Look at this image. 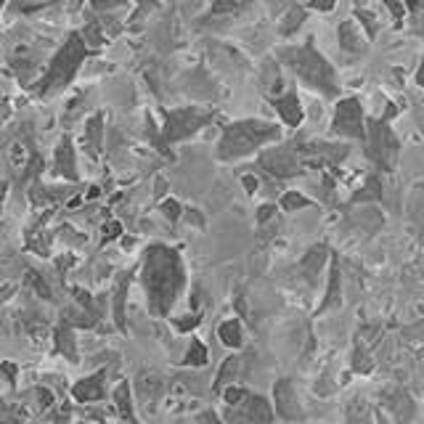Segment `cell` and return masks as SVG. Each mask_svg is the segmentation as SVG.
Segmentation results:
<instances>
[{"label":"cell","mask_w":424,"mask_h":424,"mask_svg":"<svg viewBox=\"0 0 424 424\" xmlns=\"http://www.w3.org/2000/svg\"><path fill=\"white\" fill-rule=\"evenodd\" d=\"M141 284L146 289L152 316L165 319L175 305L178 294L186 287V268L181 254L165 244H152L143 257Z\"/></svg>","instance_id":"cell-1"},{"label":"cell","mask_w":424,"mask_h":424,"mask_svg":"<svg viewBox=\"0 0 424 424\" xmlns=\"http://www.w3.org/2000/svg\"><path fill=\"white\" fill-rule=\"evenodd\" d=\"M281 130L273 125V122H263V119H239V122H231L221 136V143H218V157L225 159V162H234V159H241L247 154L257 152L260 146L271 143V141H279Z\"/></svg>","instance_id":"cell-2"},{"label":"cell","mask_w":424,"mask_h":424,"mask_svg":"<svg viewBox=\"0 0 424 424\" xmlns=\"http://www.w3.org/2000/svg\"><path fill=\"white\" fill-rule=\"evenodd\" d=\"M281 61H284L307 88L319 90L323 96H337V90H339L337 74H334L332 64L310 46V40H307L305 46L284 48V51H281Z\"/></svg>","instance_id":"cell-3"},{"label":"cell","mask_w":424,"mask_h":424,"mask_svg":"<svg viewBox=\"0 0 424 424\" xmlns=\"http://www.w3.org/2000/svg\"><path fill=\"white\" fill-rule=\"evenodd\" d=\"M88 43L83 40V34L72 32L67 37V43L59 48V53L53 56L51 67L48 72L43 74V80L37 83V93L40 96H51V93H59V90H64L69 83H72V77L77 74V69L83 64L85 59H88Z\"/></svg>","instance_id":"cell-4"},{"label":"cell","mask_w":424,"mask_h":424,"mask_svg":"<svg viewBox=\"0 0 424 424\" xmlns=\"http://www.w3.org/2000/svg\"><path fill=\"white\" fill-rule=\"evenodd\" d=\"M162 141L178 143L186 141L194 133H199L204 125L212 119V112L207 106H178V109H162Z\"/></svg>","instance_id":"cell-5"},{"label":"cell","mask_w":424,"mask_h":424,"mask_svg":"<svg viewBox=\"0 0 424 424\" xmlns=\"http://www.w3.org/2000/svg\"><path fill=\"white\" fill-rule=\"evenodd\" d=\"M366 154L374 165L385 172H392L398 165V141L392 136V130L387 128V122H369L366 130Z\"/></svg>","instance_id":"cell-6"},{"label":"cell","mask_w":424,"mask_h":424,"mask_svg":"<svg viewBox=\"0 0 424 424\" xmlns=\"http://www.w3.org/2000/svg\"><path fill=\"white\" fill-rule=\"evenodd\" d=\"M260 168L268 170L276 178H294L305 170V165H303V157L297 152V146H276V149L263 152Z\"/></svg>","instance_id":"cell-7"},{"label":"cell","mask_w":424,"mask_h":424,"mask_svg":"<svg viewBox=\"0 0 424 424\" xmlns=\"http://www.w3.org/2000/svg\"><path fill=\"white\" fill-rule=\"evenodd\" d=\"M334 133L345 138H363L366 136V122H363V112H361V101L358 99H342L334 109V122H332Z\"/></svg>","instance_id":"cell-8"},{"label":"cell","mask_w":424,"mask_h":424,"mask_svg":"<svg viewBox=\"0 0 424 424\" xmlns=\"http://www.w3.org/2000/svg\"><path fill=\"white\" fill-rule=\"evenodd\" d=\"M236 408L239 411H234L228 419H241V422H271L273 419L271 403L265 398H260V395L247 392V398L241 403H236Z\"/></svg>","instance_id":"cell-9"},{"label":"cell","mask_w":424,"mask_h":424,"mask_svg":"<svg viewBox=\"0 0 424 424\" xmlns=\"http://www.w3.org/2000/svg\"><path fill=\"white\" fill-rule=\"evenodd\" d=\"M273 403H276V414L281 419H300L303 416L300 403H297V392H294L289 379H279L276 382V387H273Z\"/></svg>","instance_id":"cell-10"},{"label":"cell","mask_w":424,"mask_h":424,"mask_svg":"<svg viewBox=\"0 0 424 424\" xmlns=\"http://www.w3.org/2000/svg\"><path fill=\"white\" fill-rule=\"evenodd\" d=\"M53 165L59 170V175H64L67 181H77V159H74V149H72V138L64 136L59 149L53 154Z\"/></svg>","instance_id":"cell-11"},{"label":"cell","mask_w":424,"mask_h":424,"mask_svg":"<svg viewBox=\"0 0 424 424\" xmlns=\"http://www.w3.org/2000/svg\"><path fill=\"white\" fill-rule=\"evenodd\" d=\"M103 376H106V374L99 372V374H93V376H88V379H83V382H77V385L72 387L74 401H77V403H96V401H101Z\"/></svg>","instance_id":"cell-12"},{"label":"cell","mask_w":424,"mask_h":424,"mask_svg":"<svg viewBox=\"0 0 424 424\" xmlns=\"http://www.w3.org/2000/svg\"><path fill=\"white\" fill-rule=\"evenodd\" d=\"M273 106H276V112L281 114V119L287 122L289 128H300V122H303V106H300V99H297V93H284V96H279V99H273Z\"/></svg>","instance_id":"cell-13"},{"label":"cell","mask_w":424,"mask_h":424,"mask_svg":"<svg viewBox=\"0 0 424 424\" xmlns=\"http://www.w3.org/2000/svg\"><path fill=\"white\" fill-rule=\"evenodd\" d=\"M162 390H165V379H162L159 374H154V372L138 374V395H141V401L154 403V401L162 395Z\"/></svg>","instance_id":"cell-14"},{"label":"cell","mask_w":424,"mask_h":424,"mask_svg":"<svg viewBox=\"0 0 424 424\" xmlns=\"http://www.w3.org/2000/svg\"><path fill=\"white\" fill-rule=\"evenodd\" d=\"M56 353L67 356L69 361H77V339H74L69 321H61L56 326Z\"/></svg>","instance_id":"cell-15"},{"label":"cell","mask_w":424,"mask_h":424,"mask_svg":"<svg viewBox=\"0 0 424 424\" xmlns=\"http://www.w3.org/2000/svg\"><path fill=\"white\" fill-rule=\"evenodd\" d=\"M101 141H103V114H93L85 125V146L93 157L101 154Z\"/></svg>","instance_id":"cell-16"},{"label":"cell","mask_w":424,"mask_h":424,"mask_svg":"<svg viewBox=\"0 0 424 424\" xmlns=\"http://www.w3.org/2000/svg\"><path fill=\"white\" fill-rule=\"evenodd\" d=\"M339 43H342V48L350 53H361L363 51V34L361 30L356 27V21H342L339 24Z\"/></svg>","instance_id":"cell-17"},{"label":"cell","mask_w":424,"mask_h":424,"mask_svg":"<svg viewBox=\"0 0 424 424\" xmlns=\"http://www.w3.org/2000/svg\"><path fill=\"white\" fill-rule=\"evenodd\" d=\"M114 406H117L119 419L136 422V414H133V403H130V385H128V382H119L117 387H114Z\"/></svg>","instance_id":"cell-18"},{"label":"cell","mask_w":424,"mask_h":424,"mask_svg":"<svg viewBox=\"0 0 424 424\" xmlns=\"http://www.w3.org/2000/svg\"><path fill=\"white\" fill-rule=\"evenodd\" d=\"M128 287H130V273H122L117 289H114V321L122 332H125V294H128Z\"/></svg>","instance_id":"cell-19"},{"label":"cell","mask_w":424,"mask_h":424,"mask_svg":"<svg viewBox=\"0 0 424 424\" xmlns=\"http://www.w3.org/2000/svg\"><path fill=\"white\" fill-rule=\"evenodd\" d=\"M218 337L225 347H241V323L236 319H225L218 326Z\"/></svg>","instance_id":"cell-20"},{"label":"cell","mask_w":424,"mask_h":424,"mask_svg":"<svg viewBox=\"0 0 424 424\" xmlns=\"http://www.w3.org/2000/svg\"><path fill=\"white\" fill-rule=\"evenodd\" d=\"M239 366H241V358H236V356L223 361L221 372L215 376V392H221L225 385H234V379H236V374H239Z\"/></svg>","instance_id":"cell-21"},{"label":"cell","mask_w":424,"mask_h":424,"mask_svg":"<svg viewBox=\"0 0 424 424\" xmlns=\"http://www.w3.org/2000/svg\"><path fill=\"white\" fill-rule=\"evenodd\" d=\"M284 88V80H281V72L279 67L273 64V61H265V67H263V90L273 96V93H279Z\"/></svg>","instance_id":"cell-22"},{"label":"cell","mask_w":424,"mask_h":424,"mask_svg":"<svg viewBox=\"0 0 424 424\" xmlns=\"http://www.w3.org/2000/svg\"><path fill=\"white\" fill-rule=\"evenodd\" d=\"M339 305V263L334 260L332 263V276H329V289H326V300H323V305L319 310H329V307Z\"/></svg>","instance_id":"cell-23"},{"label":"cell","mask_w":424,"mask_h":424,"mask_svg":"<svg viewBox=\"0 0 424 424\" xmlns=\"http://www.w3.org/2000/svg\"><path fill=\"white\" fill-rule=\"evenodd\" d=\"M326 252H329V250H326L323 244L313 247V250H310V252L303 257V263H300V265H303V271H305L307 276H316V273L321 271L323 260H326Z\"/></svg>","instance_id":"cell-24"},{"label":"cell","mask_w":424,"mask_h":424,"mask_svg":"<svg viewBox=\"0 0 424 424\" xmlns=\"http://www.w3.org/2000/svg\"><path fill=\"white\" fill-rule=\"evenodd\" d=\"M207 358H210L207 345H204L202 339H194L191 347H188L186 358H183V363H186V366H207Z\"/></svg>","instance_id":"cell-25"},{"label":"cell","mask_w":424,"mask_h":424,"mask_svg":"<svg viewBox=\"0 0 424 424\" xmlns=\"http://www.w3.org/2000/svg\"><path fill=\"white\" fill-rule=\"evenodd\" d=\"M310 199L307 196H303V194H297V191H287L284 196H281V207L287 210V212H294V210H305V207H310Z\"/></svg>","instance_id":"cell-26"},{"label":"cell","mask_w":424,"mask_h":424,"mask_svg":"<svg viewBox=\"0 0 424 424\" xmlns=\"http://www.w3.org/2000/svg\"><path fill=\"white\" fill-rule=\"evenodd\" d=\"M303 21H305V11L303 8H292L287 14V19H284V24H281V34H292Z\"/></svg>","instance_id":"cell-27"},{"label":"cell","mask_w":424,"mask_h":424,"mask_svg":"<svg viewBox=\"0 0 424 424\" xmlns=\"http://www.w3.org/2000/svg\"><path fill=\"white\" fill-rule=\"evenodd\" d=\"M221 395L228 406H236V403H241V401L247 398V390H244V387H234V385H225L221 390Z\"/></svg>","instance_id":"cell-28"},{"label":"cell","mask_w":424,"mask_h":424,"mask_svg":"<svg viewBox=\"0 0 424 424\" xmlns=\"http://www.w3.org/2000/svg\"><path fill=\"white\" fill-rule=\"evenodd\" d=\"M162 212H165V218H168V221H178V218H181V212H183V207H181V204L175 202V199H165V202H162Z\"/></svg>","instance_id":"cell-29"},{"label":"cell","mask_w":424,"mask_h":424,"mask_svg":"<svg viewBox=\"0 0 424 424\" xmlns=\"http://www.w3.org/2000/svg\"><path fill=\"white\" fill-rule=\"evenodd\" d=\"M361 199H379V183H376V178H369L363 194H356V196H353V202H361Z\"/></svg>","instance_id":"cell-30"},{"label":"cell","mask_w":424,"mask_h":424,"mask_svg":"<svg viewBox=\"0 0 424 424\" xmlns=\"http://www.w3.org/2000/svg\"><path fill=\"white\" fill-rule=\"evenodd\" d=\"M74 300L85 307V313L88 316H96V305H93V300H90V294L85 292V289H74Z\"/></svg>","instance_id":"cell-31"},{"label":"cell","mask_w":424,"mask_h":424,"mask_svg":"<svg viewBox=\"0 0 424 424\" xmlns=\"http://www.w3.org/2000/svg\"><path fill=\"white\" fill-rule=\"evenodd\" d=\"M83 40L88 43V46H101V43H103L101 30H99L96 24H90V27H88V30L83 32Z\"/></svg>","instance_id":"cell-32"},{"label":"cell","mask_w":424,"mask_h":424,"mask_svg":"<svg viewBox=\"0 0 424 424\" xmlns=\"http://www.w3.org/2000/svg\"><path fill=\"white\" fill-rule=\"evenodd\" d=\"M239 8V0H218L212 6V14H228V11H236Z\"/></svg>","instance_id":"cell-33"},{"label":"cell","mask_w":424,"mask_h":424,"mask_svg":"<svg viewBox=\"0 0 424 424\" xmlns=\"http://www.w3.org/2000/svg\"><path fill=\"white\" fill-rule=\"evenodd\" d=\"M172 323H175L178 332H188V329H194V326L199 323V319H196V316H186V319H175Z\"/></svg>","instance_id":"cell-34"},{"label":"cell","mask_w":424,"mask_h":424,"mask_svg":"<svg viewBox=\"0 0 424 424\" xmlns=\"http://www.w3.org/2000/svg\"><path fill=\"white\" fill-rule=\"evenodd\" d=\"M32 284H34V287H37V292H40V297L51 300V292H48V287H46V281H43V276H40V273H32Z\"/></svg>","instance_id":"cell-35"},{"label":"cell","mask_w":424,"mask_h":424,"mask_svg":"<svg viewBox=\"0 0 424 424\" xmlns=\"http://www.w3.org/2000/svg\"><path fill=\"white\" fill-rule=\"evenodd\" d=\"M337 6V0H310V8L316 11H332Z\"/></svg>","instance_id":"cell-36"},{"label":"cell","mask_w":424,"mask_h":424,"mask_svg":"<svg viewBox=\"0 0 424 424\" xmlns=\"http://www.w3.org/2000/svg\"><path fill=\"white\" fill-rule=\"evenodd\" d=\"M273 212H276V207H273V204H263V207H260V212H257V221L260 223L271 221Z\"/></svg>","instance_id":"cell-37"},{"label":"cell","mask_w":424,"mask_h":424,"mask_svg":"<svg viewBox=\"0 0 424 424\" xmlns=\"http://www.w3.org/2000/svg\"><path fill=\"white\" fill-rule=\"evenodd\" d=\"M11 152H8V159L14 162V165H21V157H24V152H21V146L19 143H14V146H8Z\"/></svg>","instance_id":"cell-38"},{"label":"cell","mask_w":424,"mask_h":424,"mask_svg":"<svg viewBox=\"0 0 424 424\" xmlns=\"http://www.w3.org/2000/svg\"><path fill=\"white\" fill-rule=\"evenodd\" d=\"M358 17L363 19V24H366V30H369V34L376 32V24H374V17H372V14H366V11H358Z\"/></svg>","instance_id":"cell-39"},{"label":"cell","mask_w":424,"mask_h":424,"mask_svg":"<svg viewBox=\"0 0 424 424\" xmlns=\"http://www.w3.org/2000/svg\"><path fill=\"white\" fill-rule=\"evenodd\" d=\"M37 398H40V408H48L53 403V395L48 390H43V387L37 390Z\"/></svg>","instance_id":"cell-40"},{"label":"cell","mask_w":424,"mask_h":424,"mask_svg":"<svg viewBox=\"0 0 424 424\" xmlns=\"http://www.w3.org/2000/svg\"><path fill=\"white\" fill-rule=\"evenodd\" d=\"M241 183L247 188V194H254V191H257V178H254V175H244Z\"/></svg>","instance_id":"cell-41"},{"label":"cell","mask_w":424,"mask_h":424,"mask_svg":"<svg viewBox=\"0 0 424 424\" xmlns=\"http://www.w3.org/2000/svg\"><path fill=\"white\" fill-rule=\"evenodd\" d=\"M0 374H6L8 379H17V366L14 363H0Z\"/></svg>","instance_id":"cell-42"},{"label":"cell","mask_w":424,"mask_h":424,"mask_svg":"<svg viewBox=\"0 0 424 424\" xmlns=\"http://www.w3.org/2000/svg\"><path fill=\"white\" fill-rule=\"evenodd\" d=\"M96 8H112V6H119L122 0H90Z\"/></svg>","instance_id":"cell-43"},{"label":"cell","mask_w":424,"mask_h":424,"mask_svg":"<svg viewBox=\"0 0 424 424\" xmlns=\"http://www.w3.org/2000/svg\"><path fill=\"white\" fill-rule=\"evenodd\" d=\"M117 234H122V225H119V223H109V225H106V239L117 236Z\"/></svg>","instance_id":"cell-44"},{"label":"cell","mask_w":424,"mask_h":424,"mask_svg":"<svg viewBox=\"0 0 424 424\" xmlns=\"http://www.w3.org/2000/svg\"><path fill=\"white\" fill-rule=\"evenodd\" d=\"M416 80H419V85L424 88V64H422V69H419V74H416Z\"/></svg>","instance_id":"cell-45"},{"label":"cell","mask_w":424,"mask_h":424,"mask_svg":"<svg viewBox=\"0 0 424 424\" xmlns=\"http://www.w3.org/2000/svg\"><path fill=\"white\" fill-rule=\"evenodd\" d=\"M6 199V183H0V202Z\"/></svg>","instance_id":"cell-46"},{"label":"cell","mask_w":424,"mask_h":424,"mask_svg":"<svg viewBox=\"0 0 424 424\" xmlns=\"http://www.w3.org/2000/svg\"><path fill=\"white\" fill-rule=\"evenodd\" d=\"M143 3H149V6H152V3H154V0H143Z\"/></svg>","instance_id":"cell-47"},{"label":"cell","mask_w":424,"mask_h":424,"mask_svg":"<svg viewBox=\"0 0 424 424\" xmlns=\"http://www.w3.org/2000/svg\"><path fill=\"white\" fill-rule=\"evenodd\" d=\"M3 3H6V0H0V8H3Z\"/></svg>","instance_id":"cell-48"}]
</instances>
